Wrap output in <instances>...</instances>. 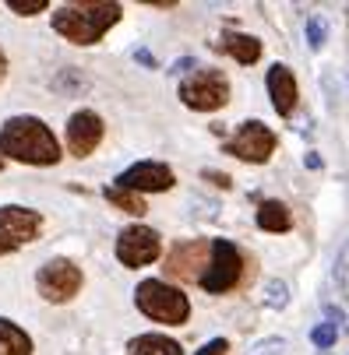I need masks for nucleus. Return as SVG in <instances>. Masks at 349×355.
Instances as JSON below:
<instances>
[{
	"label": "nucleus",
	"instance_id": "f257e3e1",
	"mask_svg": "<svg viewBox=\"0 0 349 355\" xmlns=\"http://www.w3.org/2000/svg\"><path fill=\"white\" fill-rule=\"evenodd\" d=\"M0 151L18 162H29V166H54L60 162V144L54 137L42 120L35 116H15L4 123L0 130Z\"/></svg>",
	"mask_w": 349,
	"mask_h": 355
},
{
	"label": "nucleus",
	"instance_id": "f03ea898",
	"mask_svg": "<svg viewBox=\"0 0 349 355\" xmlns=\"http://www.w3.org/2000/svg\"><path fill=\"white\" fill-rule=\"evenodd\" d=\"M117 21H120V4H67L54 15V28L78 46L99 42Z\"/></svg>",
	"mask_w": 349,
	"mask_h": 355
},
{
	"label": "nucleus",
	"instance_id": "7ed1b4c3",
	"mask_svg": "<svg viewBox=\"0 0 349 355\" xmlns=\"http://www.w3.org/2000/svg\"><path fill=\"white\" fill-rule=\"evenodd\" d=\"M134 302H138V310H141L145 317H152V320H159V324H184L187 313H190L187 295H184L180 288L166 285V282H141Z\"/></svg>",
	"mask_w": 349,
	"mask_h": 355
},
{
	"label": "nucleus",
	"instance_id": "20e7f679",
	"mask_svg": "<svg viewBox=\"0 0 349 355\" xmlns=\"http://www.w3.org/2000/svg\"><path fill=\"white\" fill-rule=\"evenodd\" d=\"M180 98L197 110V113H212V110H222L229 103V81L222 71L216 67H205V71H194L184 85H180Z\"/></svg>",
	"mask_w": 349,
	"mask_h": 355
},
{
	"label": "nucleus",
	"instance_id": "39448f33",
	"mask_svg": "<svg viewBox=\"0 0 349 355\" xmlns=\"http://www.w3.org/2000/svg\"><path fill=\"white\" fill-rule=\"evenodd\" d=\"M240 275H243L240 250H236L233 243H226V239L212 243V264H209V271H205V278H202L205 292H212V295L229 292V288L240 282Z\"/></svg>",
	"mask_w": 349,
	"mask_h": 355
},
{
	"label": "nucleus",
	"instance_id": "423d86ee",
	"mask_svg": "<svg viewBox=\"0 0 349 355\" xmlns=\"http://www.w3.org/2000/svg\"><path fill=\"white\" fill-rule=\"evenodd\" d=\"M226 151L236 155V159H243V162H268L272 151H275V134L265 123H258V120H247V123L236 127V134H233Z\"/></svg>",
	"mask_w": 349,
	"mask_h": 355
},
{
	"label": "nucleus",
	"instance_id": "0eeeda50",
	"mask_svg": "<svg viewBox=\"0 0 349 355\" xmlns=\"http://www.w3.org/2000/svg\"><path fill=\"white\" fill-rule=\"evenodd\" d=\"M156 257H159V232L145 225H131L117 236V261L124 268H145Z\"/></svg>",
	"mask_w": 349,
	"mask_h": 355
},
{
	"label": "nucleus",
	"instance_id": "6e6552de",
	"mask_svg": "<svg viewBox=\"0 0 349 355\" xmlns=\"http://www.w3.org/2000/svg\"><path fill=\"white\" fill-rule=\"evenodd\" d=\"M35 285H39V295H42V299H49V302H67V299H74L78 288H81V271H78L71 261H49V264H42Z\"/></svg>",
	"mask_w": 349,
	"mask_h": 355
},
{
	"label": "nucleus",
	"instance_id": "1a4fd4ad",
	"mask_svg": "<svg viewBox=\"0 0 349 355\" xmlns=\"http://www.w3.org/2000/svg\"><path fill=\"white\" fill-rule=\"evenodd\" d=\"M209 264H212V250H209V243L197 239V243L173 246L170 261H166V271L173 278H180V282H202L205 271H209Z\"/></svg>",
	"mask_w": 349,
	"mask_h": 355
},
{
	"label": "nucleus",
	"instance_id": "9d476101",
	"mask_svg": "<svg viewBox=\"0 0 349 355\" xmlns=\"http://www.w3.org/2000/svg\"><path fill=\"white\" fill-rule=\"evenodd\" d=\"M103 141V120H99L92 110H81L67 120V148H71V155L85 159L95 151V144Z\"/></svg>",
	"mask_w": 349,
	"mask_h": 355
},
{
	"label": "nucleus",
	"instance_id": "9b49d317",
	"mask_svg": "<svg viewBox=\"0 0 349 355\" xmlns=\"http://www.w3.org/2000/svg\"><path fill=\"white\" fill-rule=\"evenodd\" d=\"M117 187L159 193V190H170V187H173V173H170L163 162H138V166H131V169H124V173L117 176Z\"/></svg>",
	"mask_w": 349,
	"mask_h": 355
},
{
	"label": "nucleus",
	"instance_id": "f8f14e48",
	"mask_svg": "<svg viewBox=\"0 0 349 355\" xmlns=\"http://www.w3.org/2000/svg\"><path fill=\"white\" fill-rule=\"evenodd\" d=\"M39 225H42V218L35 215V211H29V208H0V236H4L8 243H29V239H35V232H39Z\"/></svg>",
	"mask_w": 349,
	"mask_h": 355
},
{
	"label": "nucleus",
	"instance_id": "ddd939ff",
	"mask_svg": "<svg viewBox=\"0 0 349 355\" xmlns=\"http://www.w3.org/2000/svg\"><path fill=\"white\" fill-rule=\"evenodd\" d=\"M268 92H272V103H275V113L279 116H293V106H296V78L289 67L275 64L268 71Z\"/></svg>",
	"mask_w": 349,
	"mask_h": 355
},
{
	"label": "nucleus",
	"instance_id": "4468645a",
	"mask_svg": "<svg viewBox=\"0 0 349 355\" xmlns=\"http://www.w3.org/2000/svg\"><path fill=\"white\" fill-rule=\"evenodd\" d=\"M0 355H32V338L4 317H0Z\"/></svg>",
	"mask_w": 349,
	"mask_h": 355
},
{
	"label": "nucleus",
	"instance_id": "2eb2a0df",
	"mask_svg": "<svg viewBox=\"0 0 349 355\" xmlns=\"http://www.w3.org/2000/svg\"><path fill=\"white\" fill-rule=\"evenodd\" d=\"M131 355H184L180 345L173 338H163V334H141L131 341Z\"/></svg>",
	"mask_w": 349,
	"mask_h": 355
},
{
	"label": "nucleus",
	"instance_id": "dca6fc26",
	"mask_svg": "<svg viewBox=\"0 0 349 355\" xmlns=\"http://www.w3.org/2000/svg\"><path fill=\"white\" fill-rule=\"evenodd\" d=\"M226 53L236 57V64H258L261 60V42L254 35H226Z\"/></svg>",
	"mask_w": 349,
	"mask_h": 355
},
{
	"label": "nucleus",
	"instance_id": "f3484780",
	"mask_svg": "<svg viewBox=\"0 0 349 355\" xmlns=\"http://www.w3.org/2000/svg\"><path fill=\"white\" fill-rule=\"evenodd\" d=\"M258 225L265 229V232H289V211H286V205L282 200H265V205L258 208Z\"/></svg>",
	"mask_w": 349,
	"mask_h": 355
},
{
	"label": "nucleus",
	"instance_id": "a211bd4d",
	"mask_svg": "<svg viewBox=\"0 0 349 355\" xmlns=\"http://www.w3.org/2000/svg\"><path fill=\"white\" fill-rule=\"evenodd\" d=\"M106 200H110V205H117L120 211L145 215V200H141L134 190H124V187H106Z\"/></svg>",
	"mask_w": 349,
	"mask_h": 355
},
{
	"label": "nucleus",
	"instance_id": "6ab92c4d",
	"mask_svg": "<svg viewBox=\"0 0 349 355\" xmlns=\"http://www.w3.org/2000/svg\"><path fill=\"white\" fill-rule=\"evenodd\" d=\"M265 302L272 310H282L286 302H289V285L282 282V278H272L268 285H265Z\"/></svg>",
	"mask_w": 349,
	"mask_h": 355
},
{
	"label": "nucleus",
	"instance_id": "aec40b11",
	"mask_svg": "<svg viewBox=\"0 0 349 355\" xmlns=\"http://www.w3.org/2000/svg\"><path fill=\"white\" fill-rule=\"evenodd\" d=\"M328 42V21L321 18V15H314L311 21H307V46L311 49H321Z\"/></svg>",
	"mask_w": 349,
	"mask_h": 355
},
{
	"label": "nucleus",
	"instance_id": "412c9836",
	"mask_svg": "<svg viewBox=\"0 0 349 355\" xmlns=\"http://www.w3.org/2000/svg\"><path fill=\"white\" fill-rule=\"evenodd\" d=\"M335 334H339L335 324H318V327L311 331V341H314L318 348H332V345H335Z\"/></svg>",
	"mask_w": 349,
	"mask_h": 355
},
{
	"label": "nucleus",
	"instance_id": "4be33fe9",
	"mask_svg": "<svg viewBox=\"0 0 349 355\" xmlns=\"http://www.w3.org/2000/svg\"><path fill=\"white\" fill-rule=\"evenodd\" d=\"M286 352V341L282 338H265V341H258L247 355H282Z\"/></svg>",
	"mask_w": 349,
	"mask_h": 355
},
{
	"label": "nucleus",
	"instance_id": "5701e85b",
	"mask_svg": "<svg viewBox=\"0 0 349 355\" xmlns=\"http://www.w3.org/2000/svg\"><path fill=\"white\" fill-rule=\"evenodd\" d=\"M8 8L18 15H39V11H46V0H8Z\"/></svg>",
	"mask_w": 349,
	"mask_h": 355
},
{
	"label": "nucleus",
	"instance_id": "b1692460",
	"mask_svg": "<svg viewBox=\"0 0 349 355\" xmlns=\"http://www.w3.org/2000/svg\"><path fill=\"white\" fill-rule=\"evenodd\" d=\"M226 348H229V345H226V338H216V341H209L197 355H226Z\"/></svg>",
	"mask_w": 349,
	"mask_h": 355
},
{
	"label": "nucleus",
	"instance_id": "393cba45",
	"mask_svg": "<svg viewBox=\"0 0 349 355\" xmlns=\"http://www.w3.org/2000/svg\"><path fill=\"white\" fill-rule=\"evenodd\" d=\"M205 180H212L216 187H229V176H226V173H209V169H205Z\"/></svg>",
	"mask_w": 349,
	"mask_h": 355
},
{
	"label": "nucleus",
	"instance_id": "a878e982",
	"mask_svg": "<svg viewBox=\"0 0 349 355\" xmlns=\"http://www.w3.org/2000/svg\"><path fill=\"white\" fill-rule=\"evenodd\" d=\"M4 74H8V57H4V49H0V81H4Z\"/></svg>",
	"mask_w": 349,
	"mask_h": 355
},
{
	"label": "nucleus",
	"instance_id": "bb28decb",
	"mask_svg": "<svg viewBox=\"0 0 349 355\" xmlns=\"http://www.w3.org/2000/svg\"><path fill=\"white\" fill-rule=\"evenodd\" d=\"M11 250H15V243H8L4 236H0V253H11Z\"/></svg>",
	"mask_w": 349,
	"mask_h": 355
},
{
	"label": "nucleus",
	"instance_id": "cd10ccee",
	"mask_svg": "<svg viewBox=\"0 0 349 355\" xmlns=\"http://www.w3.org/2000/svg\"><path fill=\"white\" fill-rule=\"evenodd\" d=\"M0 166H4V159H0Z\"/></svg>",
	"mask_w": 349,
	"mask_h": 355
}]
</instances>
